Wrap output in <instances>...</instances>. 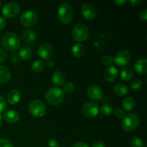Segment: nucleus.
Returning a JSON list of instances; mask_svg holds the SVG:
<instances>
[{
  "instance_id": "nucleus-23",
  "label": "nucleus",
  "mask_w": 147,
  "mask_h": 147,
  "mask_svg": "<svg viewBox=\"0 0 147 147\" xmlns=\"http://www.w3.org/2000/svg\"><path fill=\"white\" fill-rule=\"evenodd\" d=\"M85 53V47L80 43H76L72 47V54L74 57L79 58L81 57Z\"/></svg>"
},
{
  "instance_id": "nucleus-37",
  "label": "nucleus",
  "mask_w": 147,
  "mask_h": 147,
  "mask_svg": "<svg viewBox=\"0 0 147 147\" xmlns=\"http://www.w3.org/2000/svg\"><path fill=\"white\" fill-rule=\"evenodd\" d=\"M139 18L140 20H143V21H146L147 20V9H144L139 13Z\"/></svg>"
},
{
  "instance_id": "nucleus-3",
  "label": "nucleus",
  "mask_w": 147,
  "mask_h": 147,
  "mask_svg": "<svg viewBox=\"0 0 147 147\" xmlns=\"http://www.w3.org/2000/svg\"><path fill=\"white\" fill-rule=\"evenodd\" d=\"M64 93L59 88L53 87L48 89L45 93V99L52 106H58L64 100Z\"/></svg>"
},
{
  "instance_id": "nucleus-12",
  "label": "nucleus",
  "mask_w": 147,
  "mask_h": 147,
  "mask_svg": "<svg viewBox=\"0 0 147 147\" xmlns=\"http://www.w3.org/2000/svg\"><path fill=\"white\" fill-rule=\"evenodd\" d=\"M81 14L85 19L91 20L96 17L97 10L93 4L87 3V4H83V7H82Z\"/></svg>"
},
{
  "instance_id": "nucleus-14",
  "label": "nucleus",
  "mask_w": 147,
  "mask_h": 147,
  "mask_svg": "<svg viewBox=\"0 0 147 147\" xmlns=\"http://www.w3.org/2000/svg\"><path fill=\"white\" fill-rule=\"evenodd\" d=\"M22 41L25 44H31L36 40V33L32 29H26L21 34Z\"/></svg>"
},
{
  "instance_id": "nucleus-31",
  "label": "nucleus",
  "mask_w": 147,
  "mask_h": 147,
  "mask_svg": "<svg viewBox=\"0 0 147 147\" xmlns=\"http://www.w3.org/2000/svg\"><path fill=\"white\" fill-rule=\"evenodd\" d=\"M101 63H103L104 65L110 66L113 64V58L112 56L111 55H105L102 57Z\"/></svg>"
},
{
  "instance_id": "nucleus-27",
  "label": "nucleus",
  "mask_w": 147,
  "mask_h": 147,
  "mask_svg": "<svg viewBox=\"0 0 147 147\" xmlns=\"http://www.w3.org/2000/svg\"><path fill=\"white\" fill-rule=\"evenodd\" d=\"M113 111V107L109 103H104L101 106L100 108V112L102 114L105 116H108L111 114Z\"/></svg>"
},
{
  "instance_id": "nucleus-38",
  "label": "nucleus",
  "mask_w": 147,
  "mask_h": 147,
  "mask_svg": "<svg viewBox=\"0 0 147 147\" xmlns=\"http://www.w3.org/2000/svg\"><path fill=\"white\" fill-rule=\"evenodd\" d=\"M6 19L3 17H0V31L4 30V27H6Z\"/></svg>"
},
{
  "instance_id": "nucleus-25",
  "label": "nucleus",
  "mask_w": 147,
  "mask_h": 147,
  "mask_svg": "<svg viewBox=\"0 0 147 147\" xmlns=\"http://www.w3.org/2000/svg\"><path fill=\"white\" fill-rule=\"evenodd\" d=\"M134 77V70L131 67H126L121 73V78L124 81L128 82Z\"/></svg>"
},
{
  "instance_id": "nucleus-24",
  "label": "nucleus",
  "mask_w": 147,
  "mask_h": 147,
  "mask_svg": "<svg viewBox=\"0 0 147 147\" xmlns=\"http://www.w3.org/2000/svg\"><path fill=\"white\" fill-rule=\"evenodd\" d=\"M122 106L126 111H131L135 108V101L132 98L127 97L122 101Z\"/></svg>"
},
{
  "instance_id": "nucleus-30",
  "label": "nucleus",
  "mask_w": 147,
  "mask_h": 147,
  "mask_svg": "<svg viewBox=\"0 0 147 147\" xmlns=\"http://www.w3.org/2000/svg\"><path fill=\"white\" fill-rule=\"evenodd\" d=\"M142 80H139V79H136V80H134L131 83L130 88L132 89V90H139L142 88Z\"/></svg>"
},
{
  "instance_id": "nucleus-7",
  "label": "nucleus",
  "mask_w": 147,
  "mask_h": 147,
  "mask_svg": "<svg viewBox=\"0 0 147 147\" xmlns=\"http://www.w3.org/2000/svg\"><path fill=\"white\" fill-rule=\"evenodd\" d=\"M38 21V14L35 11L28 10L21 15L20 22L24 27H32Z\"/></svg>"
},
{
  "instance_id": "nucleus-8",
  "label": "nucleus",
  "mask_w": 147,
  "mask_h": 147,
  "mask_svg": "<svg viewBox=\"0 0 147 147\" xmlns=\"http://www.w3.org/2000/svg\"><path fill=\"white\" fill-rule=\"evenodd\" d=\"M2 14L7 18H14L20 14L21 11V7L17 3L9 2L4 4L2 7Z\"/></svg>"
},
{
  "instance_id": "nucleus-17",
  "label": "nucleus",
  "mask_w": 147,
  "mask_h": 147,
  "mask_svg": "<svg viewBox=\"0 0 147 147\" xmlns=\"http://www.w3.org/2000/svg\"><path fill=\"white\" fill-rule=\"evenodd\" d=\"M134 70L139 74H146L147 72V60L146 58L137 60L134 64Z\"/></svg>"
},
{
  "instance_id": "nucleus-34",
  "label": "nucleus",
  "mask_w": 147,
  "mask_h": 147,
  "mask_svg": "<svg viewBox=\"0 0 147 147\" xmlns=\"http://www.w3.org/2000/svg\"><path fill=\"white\" fill-rule=\"evenodd\" d=\"M114 115L118 119H123L125 116L123 110L122 109H120V108H118V109H115Z\"/></svg>"
},
{
  "instance_id": "nucleus-15",
  "label": "nucleus",
  "mask_w": 147,
  "mask_h": 147,
  "mask_svg": "<svg viewBox=\"0 0 147 147\" xmlns=\"http://www.w3.org/2000/svg\"><path fill=\"white\" fill-rule=\"evenodd\" d=\"M119 76L118 69L114 66H111L105 71L104 78L109 83H112L115 81Z\"/></svg>"
},
{
  "instance_id": "nucleus-10",
  "label": "nucleus",
  "mask_w": 147,
  "mask_h": 147,
  "mask_svg": "<svg viewBox=\"0 0 147 147\" xmlns=\"http://www.w3.org/2000/svg\"><path fill=\"white\" fill-rule=\"evenodd\" d=\"M83 113L88 118H94L99 113L98 106L93 101H88L83 106Z\"/></svg>"
},
{
  "instance_id": "nucleus-20",
  "label": "nucleus",
  "mask_w": 147,
  "mask_h": 147,
  "mask_svg": "<svg viewBox=\"0 0 147 147\" xmlns=\"http://www.w3.org/2000/svg\"><path fill=\"white\" fill-rule=\"evenodd\" d=\"M113 92L119 96H124L129 93V88L123 83H117L113 87Z\"/></svg>"
},
{
  "instance_id": "nucleus-33",
  "label": "nucleus",
  "mask_w": 147,
  "mask_h": 147,
  "mask_svg": "<svg viewBox=\"0 0 147 147\" xmlns=\"http://www.w3.org/2000/svg\"><path fill=\"white\" fill-rule=\"evenodd\" d=\"M7 108V100L4 98V96L0 95V113L4 111Z\"/></svg>"
},
{
  "instance_id": "nucleus-21",
  "label": "nucleus",
  "mask_w": 147,
  "mask_h": 147,
  "mask_svg": "<svg viewBox=\"0 0 147 147\" xmlns=\"http://www.w3.org/2000/svg\"><path fill=\"white\" fill-rule=\"evenodd\" d=\"M64 74L60 71H55L52 76V81L55 86H62L65 82Z\"/></svg>"
},
{
  "instance_id": "nucleus-9",
  "label": "nucleus",
  "mask_w": 147,
  "mask_h": 147,
  "mask_svg": "<svg viewBox=\"0 0 147 147\" xmlns=\"http://www.w3.org/2000/svg\"><path fill=\"white\" fill-rule=\"evenodd\" d=\"M131 59V53L126 50H121L115 56L113 62L119 67H126L130 63Z\"/></svg>"
},
{
  "instance_id": "nucleus-44",
  "label": "nucleus",
  "mask_w": 147,
  "mask_h": 147,
  "mask_svg": "<svg viewBox=\"0 0 147 147\" xmlns=\"http://www.w3.org/2000/svg\"><path fill=\"white\" fill-rule=\"evenodd\" d=\"M2 122H3V116L0 113V126H1V125L2 124Z\"/></svg>"
},
{
  "instance_id": "nucleus-29",
  "label": "nucleus",
  "mask_w": 147,
  "mask_h": 147,
  "mask_svg": "<svg viewBox=\"0 0 147 147\" xmlns=\"http://www.w3.org/2000/svg\"><path fill=\"white\" fill-rule=\"evenodd\" d=\"M75 89V86L73 83H70V82H68V83H65L63 86V92L65 93H72V92Z\"/></svg>"
},
{
  "instance_id": "nucleus-43",
  "label": "nucleus",
  "mask_w": 147,
  "mask_h": 147,
  "mask_svg": "<svg viewBox=\"0 0 147 147\" xmlns=\"http://www.w3.org/2000/svg\"><path fill=\"white\" fill-rule=\"evenodd\" d=\"M47 65L48 67H53L55 66V61L53 60H52L51 58L47 60Z\"/></svg>"
},
{
  "instance_id": "nucleus-42",
  "label": "nucleus",
  "mask_w": 147,
  "mask_h": 147,
  "mask_svg": "<svg viewBox=\"0 0 147 147\" xmlns=\"http://www.w3.org/2000/svg\"><path fill=\"white\" fill-rule=\"evenodd\" d=\"M130 3L134 7H137L142 3V1L141 0H131Z\"/></svg>"
},
{
  "instance_id": "nucleus-18",
  "label": "nucleus",
  "mask_w": 147,
  "mask_h": 147,
  "mask_svg": "<svg viewBox=\"0 0 147 147\" xmlns=\"http://www.w3.org/2000/svg\"><path fill=\"white\" fill-rule=\"evenodd\" d=\"M11 79V72L7 67L0 65V83H7Z\"/></svg>"
},
{
  "instance_id": "nucleus-4",
  "label": "nucleus",
  "mask_w": 147,
  "mask_h": 147,
  "mask_svg": "<svg viewBox=\"0 0 147 147\" xmlns=\"http://www.w3.org/2000/svg\"><path fill=\"white\" fill-rule=\"evenodd\" d=\"M139 118L136 113H129L125 115L121 123L122 129L126 131H132L138 128L139 125Z\"/></svg>"
},
{
  "instance_id": "nucleus-39",
  "label": "nucleus",
  "mask_w": 147,
  "mask_h": 147,
  "mask_svg": "<svg viewBox=\"0 0 147 147\" xmlns=\"http://www.w3.org/2000/svg\"><path fill=\"white\" fill-rule=\"evenodd\" d=\"M73 147H89V146L86 142H76V144H74V145H73Z\"/></svg>"
},
{
  "instance_id": "nucleus-41",
  "label": "nucleus",
  "mask_w": 147,
  "mask_h": 147,
  "mask_svg": "<svg viewBox=\"0 0 147 147\" xmlns=\"http://www.w3.org/2000/svg\"><path fill=\"white\" fill-rule=\"evenodd\" d=\"M114 3L118 6H123L127 3V0H115Z\"/></svg>"
},
{
  "instance_id": "nucleus-32",
  "label": "nucleus",
  "mask_w": 147,
  "mask_h": 147,
  "mask_svg": "<svg viewBox=\"0 0 147 147\" xmlns=\"http://www.w3.org/2000/svg\"><path fill=\"white\" fill-rule=\"evenodd\" d=\"M0 147H14L13 144L9 139H0Z\"/></svg>"
},
{
  "instance_id": "nucleus-35",
  "label": "nucleus",
  "mask_w": 147,
  "mask_h": 147,
  "mask_svg": "<svg viewBox=\"0 0 147 147\" xmlns=\"http://www.w3.org/2000/svg\"><path fill=\"white\" fill-rule=\"evenodd\" d=\"M47 146L48 147H60L59 142L54 139H51L47 142Z\"/></svg>"
},
{
  "instance_id": "nucleus-40",
  "label": "nucleus",
  "mask_w": 147,
  "mask_h": 147,
  "mask_svg": "<svg viewBox=\"0 0 147 147\" xmlns=\"http://www.w3.org/2000/svg\"><path fill=\"white\" fill-rule=\"evenodd\" d=\"M91 147H106V146H105L103 142H100V141H97V142H94V143L93 144Z\"/></svg>"
},
{
  "instance_id": "nucleus-28",
  "label": "nucleus",
  "mask_w": 147,
  "mask_h": 147,
  "mask_svg": "<svg viewBox=\"0 0 147 147\" xmlns=\"http://www.w3.org/2000/svg\"><path fill=\"white\" fill-rule=\"evenodd\" d=\"M131 145L132 147H143L144 142L139 136H134L131 139Z\"/></svg>"
},
{
  "instance_id": "nucleus-45",
  "label": "nucleus",
  "mask_w": 147,
  "mask_h": 147,
  "mask_svg": "<svg viewBox=\"0 0 147 147\" xmlns=\"http://www.w3.org/2000/svg\"><path fill=\"white\" fill-rule=\"evenodd\" d=\"M1 1H0V6H1Z\"/></svg>"
},
{
  "instance_id": "nucleus-26",
  "label": "nucleus",
  "mask_w": 147,
  "mask_h": 147,
  "mask_svg": "<svg viewBox=\"0 0 147 147\" xmlns=\"http://www.w3.org/2000/svg\"><path fill=\"white\" fill-rule=\"evenodd\" d=\"M45 67V63L42 60H37L32 64L31 69L35 73H40L42 71Z\"/></svg>"
},
{
  "instance_id": "nucleus-36",
  "label": "nucleus",
  "mask_w": 147,
  "mask_h": 147,
  "mask_svg": "<svg viewBox=\"0 0 147 147\" xmlns=\"http://www.w3.org/2000/svg\"><path fill=\"white\" fill-rule=\"evenodd\" d=\"M7 54L6 50L2 48H0V63H1L5 60V59L7 58Z\"/></svg>"
},
{
  "instance_id": "nucleus-1",
  "label": "nucleus",
  "mask_w": 147,
  "mask_h": 147,
  "mask_svg": "<svg viewBox=\"0 0 147 147\" xmlns=\"http://www.w3.org/2000/svg\"><path fill=\"white\" fill-rule=\"evenodd\" d=\"M1 44L5 50L14 52L20 46V39L16 33L9 32L5 33L1 38Z\"/></svg>"
},
{
  "instance_id": "nucleus-11",
  "label": "nucleus",
  "mask_w": 147,
  "mask_h": 147,
  "mask_svg": "<svg viewBox=\"0 0 147 147\" xmlns=\"http://www.w3.org/2000/svg\"><path fill=\"white\" fill-rule=\"evenodd\" d=\"M37 53L39 56L44 60H49L53 55V46L48 43H43L38 47Z\"/></svg>"
},
{
  "instance_id": "nucleus-22",
  "label": "nucleus",
  "mask_w": 147,
  "mask_h": 147,
  "mask_svg": "<svg viewBox=\"0 0 147 147\" xmlns=\"http://www.w3.org/2000/svg\"><path fill=\"white\" fill-rule=\"evenodd\" d=\"M32 55V51L31 48L27 46H24L21 47L20 50H19V56L20 58L23 60H28L31 58Z\"/></svg>"
},
{
  "instance_id": "nucleus-6",
  "label": "nucleus",
  "mask_w": 147,
  "mask_h": 147,
  "mask_svg": "<svg viewBox=\"0 0 147 147\" xmlns=\"http://www.w3.org/2000/svg\"><path fill=\"white\" fill-rule=\"evenodd\" d=\"M29 111L32 116L37 118H41L46 113V106L42 100H34L29 105Z\"/></svg>"
},
{
  "instance_id": "nucleus-19",
  "label": "nucleus",
  "mask_w": 147,
  "mask_h": 147,
  "mask_svg": "<svg viewBox=\"0 0 147 147\" xmlns=\"http://www.w3.org/2000/svg\"><path fill=\"white\" fill-rule=\"evenodd\" d=\"M20 100V92L17 90H13L7 96V102L10 105H16Z\"/></svg>"
},
{
  "instance_id": "nucleus-16",
  "label": "nucleus",
  "mask_w": 147,
  "mask_h": 147,
  "mask_svg": "<svg viewBox=\"0 0 147 147\" xmlns=\"http://www.w3.org/2000/svg\"><path fill=\"white\" fill-rule=\"evenodd\" d=\"M4 120L9 123H16L20 119V114L17 111L14 110H8L4 113L3 116Z\"/></svg>"
},
{
  "instance_id": "nucleus-5",
  "label": "nucleus",
  "mask_w": 147,
  "mask_h": 147,
  "mask_svg": "<svg viewBox=\"0 0 147 147\" xmlns=\"http://www.w3.org/2000/svg\"><path fill=\"white\" fill-rule=\"evenodd\" d=\"M73 37L75 40L78 42L86 41L89 37V29L86 24L78 23L73 29Z\"/></svg>"
},
{
  "instance_id": "nucleus-13",
  "label": "nucleus",
  "mask_w": 147,
  "mask_h": 147,
  "mask_svg": "<svg viewBox=\"0 0 147 147\" xmlns=\"http://www.w3.org/2000/svg\"><path fill=\"white\" fill-rule=\"evenodd\" d=\"M88 96L93 100H100L103 97V90L97 85H92L88 89Z\"/></svg>"
},
{
  "instance_id": "nucleus-2",
  "label": "nucleus",
  "mask_w": 147,
  "mask_h": 147,
  "mask_svg": "<svg viewBox=\"0 0 147 147\" xmlns=\"http://www.w3.org/2000/svg\"><path fill=\"white\" fill-rule=\"evenodd\" d=\"M57 16L62 23L70 24L73 21L74 17V12L72 6L67 2L61 3L58 7Z\"/></svg>"
}]
</instances>
